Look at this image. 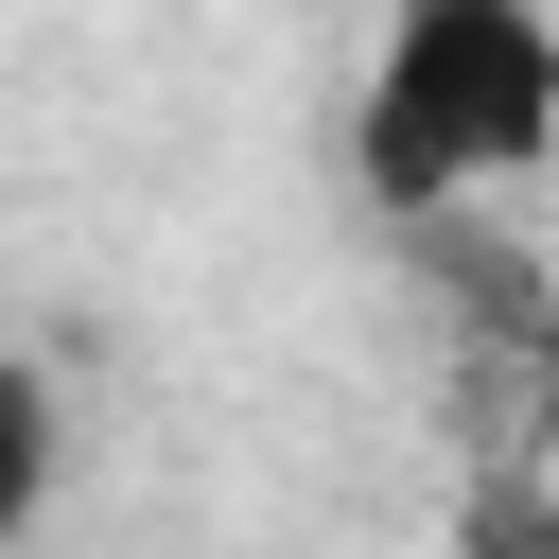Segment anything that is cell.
<instances>
[{
    "mask_svg": "<svg viewBox=\"0 0 559 559\" xmlns=\"http://www.w3.org/2000/svg\"><path fill=\"white\" fill-rule=\"evenodd\" d=\"M559 157V17L542 0H384L349 87V175L384 210H472Z\"/></svg>",
    "mask_w": 559,
    "mask_h": 559,
    "instance_id": "6da1fadb",
    "label": "cell"
},
{
    "mask_svg": "<svg viewBox=\"0 0 559 559\" xmlns=\"http://www.w3.org/2000/svg\"><path fill=\"white\" fill-rule=\"evenodd\" d=\"M472 559H559V489H489L472 507Z\"/></svg>",
    "mask_w": 559,
    "mask_h": 559,
    "instance_id": "7a4b0ae2",
    "label": "cell"
}]
</instances>
